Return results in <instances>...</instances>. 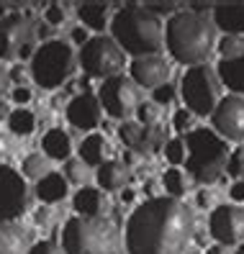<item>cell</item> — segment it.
<instances>
[{"mask_svg":"<svg viewBox=\"0 0 244 254\" xmlns=\"http://www.w3.org/2000/svg\"><path fill=\"white\" fill-rule=\"evenodd\" d=\"M34 23L23 13H8L0 21V59H26L34 57Z\"/></svg>","mask_w":244,"mask_h":254,"instance_id":"obj_9","label":"cell"},{"mask_svg":"<svg viewBox=\"0 0 244 254\" xmlns=\"http://www.w3.org/2000/svg\"><path fill=\"white\" fill-rule=\"evenodd\" d=\"M195 231L190 208L167 195L147 198L126 223L129 254H182Z\"/></svg>","mask_w":244,"mask_h":254,"instance_id":"obj_1","label":"cell"},{"mask_svg":"<svg viewBox=\"0 0 244 254\" xmlns=\"http://www.w3.org/2000/svg\"><path fill=\"white\" fill-rule=\"evenodd\" d=\"M98 103H100V108H105L108 116L129 121V116L136 113V108H139V90L134 87V82L126 74H116V77L103 80Z\"/></svg>","mask_w":244,"mask_h":254,"instance_id":"obj_10","label":"cell"},{"mask_svg":"<svg viewBox=\"0 0 244 254\" xmlns=\"http://www.w3.org/2000/svg\"><path fill=\"white\" fill-rule=\"evenodd\" d=\"M65 254H116L118 229L111 218H85L75 216L62 229Z\"/></svg>","mask_w":244,"mask_h":254,"instance_id":"obj_5","label":"cell"},{"mask_svg":"<svg viewBox=\"0 0 244 254\" xmlns=\"http://www.w3.org/2000/svg\"><path fill=\"white\" fill-rule=\"evenodd\" d=\"M111 39L121 47V52L134 59L160 54L164 47V26L162 18L152 16L144 5H124L111 18Z\"/></svg>","mask_w":244,"mask_h":254,"instance_id":"obj_3","label":"cell"},{"mask_svg":"<svg viewBox=\"0 0 244 254\" xmlns=\"http://www.w3.org/2000/svg\"><path fill=\"white\" fill-rule=\"evenodd\" d=\"M49 167H52V164H49V159L44 154H28L23 159V175L31 177V180H41V177H47Z\"/></svg>","mask_w":244,"mask_h":254,"instance_id":"obj_28","label":"cell"},{"mask_svg":"<svg viewBox=\"0 0 244 254\" xmlns=\"http://www.w3.org/2000/svg\"><path fill=\"white\" fill-rule=\"evenodd\" d=\"M211 121L224 141H244V98L226 95L213 108Z\"/></svg>","mask_w":244,"mask_h":254,"instance_id":"obj_14","label":"cell"},{"mask_svg":"<svg viewBox=\"0 0 244 254\" xmlns=\"http://www.w3.org/2000/svg\"><path fill=\"white\" fill-rule=\"evenodd\" d=\"M129 72H131V80L142 87H152L157 90L160 85H167L170 82V74H172V64L167 62L164 57L160 54H152V57H139L129 64Z\"/></svg>","mask_w":244,"mask_h":254,"instance_id":"obj_15","label":"cell"},{"mask_svg":"<svg viewBox=\"0 0 244 254\" xmlns=\"http://www.w3.org/2000/svg\"><path fill=\"white\" fill-rule=\"evenodd\" d=\"M175 98H177L175 85L167 82V85H160L157 90H155V100H152V103H157V106H172Z\"/></svg>","mask_w":244,"mask_h":254,"instance_id":"obj_35","label":"cell"},{"mask_svg":"<svg viewBox=\"0 0 244 254\" xmlns=\"http://www.w3.org/2000/svg\"><path fill=\"white\" fill-rule=\"evenodd\" d=\"M95 180H98V190L103 192H116L121 188H126L131 180V172L124 162L118 159H108L105 164H100L98 172H95Z\"/></svg>","mask_w":244,"mask_h":254,"instance_id":"obj_18","label":"cell"},{"mask_svg":"<svg viewBox=\"0 0 244 254\" xmlns=\"http://www.w3.org/2000/svg\"><path fill=\"white\" fill-rule=\"evenodd\" d=\"M75 62H78V57H75L70 44L52 39V41H44L34 52L31 74H34L39 87H44V90H57L59 85H65V80L72 77Z\"/></svg>","mask_w":244,"mask_h":254,"instance_id":"obj_6","label":"cell"},{"mask_svg":"<svg viewBox=\"0 0 244 254\" xmlns=\"http://www.w3.org/2000/svg\"><path fill=\"white\" fill-rule=\"evenodd\" d=\"M118 139L136 157H152L167 144V133L160 126H142L136 121H124L118 126Z\"/></svg>","mask_w":244,"mask_h":254,"instance_id":"obj_13","label":"cell"},{"mask_svg":"<svg viewBox=\"0 0 244 254\" xmlns=\"http://www.w3.org/2000/svg\"><path fill=\"white\" fill-rule=\"evenodd\" d=\"M237 254H244V244H242V247H239V249H237Z\"/></svg>","mask_w":244,"mask_h":254,"instance_id":"obj_53","label":"cell"},{"mask_svg":"<svg viewBox=\"0 0 244 254\" xmlns=\"http://www.w3.org/2000/svg\"><path fill=\"white\" fill-rule=\"evenodd\" d=\"M164 157L170 164H182L185 162V144L182 139H170L164 144Z\"/></svg>","mask_w":244,"mask_h":254,"instance_id":"obj_33","label":"cell"},{"mask_svg":"<svg viewBox=\"0 0 244 254\" xmlns=\"http://www.w3.org/2000/svg\"><path fill=\"white\" fill-rule=\"evenodd\" d=\"M52 108H54V111H62V108H65V98L57 95V98L52 100Z\"/></svg>","mask_w":244,"mask_h":254,"instance_id":"obj_50","label":"cell"},{"mask_svg":"<svg viewBox=\"0 0 244 254\" xmlns=\"http://www.w3.org/2000/svg\"><path fill=\"white\" fill-rule=\"evenodd\" d=\"M144 8L152 13V16H157V18L160 16H175V13H177L175 10V3H147Z\"/></svg>","mask_w":244,"mask_h":254,"instance_id":"obj_38","label":"cell"},{"mask_svg":"<svg viewBox=\"0 0 244 254\" xmlns=\"http://www.w3.org/2000/svg\"><path fill=\"white\" fill-rule=\"evenodd\" d=\"M28 254H65V249H62V244H57L54 239H44V242H39L28 249Z\"/></svg>","mask_w":244,"mask_h":254,"instance_id":"obj_36","label":"cell"},{"mask_svg":"<svg viewBox=\"0 0 244 254\" xmlns=\"http://www.w3.org/2000/svg\"><path fill=\"white\" fill-rule=\"evenodd\" d=\"M87 177H90V172H87V167H85L82 159H67V162H65V180H67V183L85 185Z\"/></svg>","mask_w":244,"mask_h":254,"instance_id":"obj_31","label":"cell"},{"mask_svg":"<svg viewBox=\"0 0 244 254\" xmlns=\"http://www.w3.org/2000/svg\"><path fill=\"white\" fill-rule=\"evenodd\" d=\"M8 77H10L13 82H18V87H21V85L26 82V67H23V64H16V67L8 72Z\"/></svg>","mask_w":244,"mask_h":254,"instance_id":"obj_43","label":"cell"},{"mask_svg":"<svg viewBox=\"0 0 244 254\" xmlns=\"http://www.w3.org/2000/svg\"><path fill=\"white\" fill-rule=\"evenodd\" d=\"M208 231L221 247H234L244 242V208L237 203L213 208L208 216Z\"/></svg>","mask_w":244,"mask_h":254,"instance_id":"obj_12","label":"cell"},{"mask_svg":"<svg viewBox=\"0 0 244 254\" xmlns=\"http://www.w3.org/2000/svg\"><path fill=\"white\" fill-rule=\"evenodd\" d=\"M8 128L16 133V136H28V133L36 128V116L28 111V108L10 111V116H8Z\"/></svg>","mask_w":244,"mask_h":254,"instance_id":"obj_27","label":"cell"},{"mask_svg":"<svg viewBox=\"0 0 244 254\" xmlns=\"http://www.w3.org/2000/svg\"><path fill=\"white\" fill-rule=\"evenodd\" d=\"M208 254H226V247L216 244V247H208Z\"/></svg>","mask_w":244,"mask_h":254,"instance_id":"obj_51","label":"cell"},{"mask_svg":"<svg viewBox=\"0 0 244 254\" xmlns=\"http://www.w3.org/2000/svg\"><path fill=\"white\" fill-rule=\"evenodd\" d=\"M216 77L234 95H244V52L237 59H232V62H219Z\"/></svg>","mask_w":244,"mask_h":254,"instance_id":"obj_22","label":"cell"},{"mask_svg":"<svg viewBox=\"0 0 244 254\" xmlns=\"http://www.w3.org/2000/svg\"><path fill=\"white\" fill-rule=\"evenodd\" d=\"M78 16L82 21L85 28H93V31H105L108 26V16H111V5L108 3H85L78 8Z\"/></svg>","mask_w":244,"mask_h":254,"instance_id":"obj_25","label":"cell"},{"mask_svg":"<svg viewBox=\"0 0 244 254\" xmlns=\"http://www.w3.org/2000/svg\"><path fill=\"white\" fill-rule=\"evenodd\" d=\"M72 41H75V44H80V47H85V44L90 41V36H87V28H85V26L72 28Z\"/></svg>","mask_w":244,"mask_h":254,"instance_id":"obj_42","label":"cell"},{"mask_svg":"<svg viewBox=\"0 0 244 254\" xmlns=\"http://www.w3.org/2000/svg\"><path fill=\"white\" fill-rule=\"evenodd\" d=\"M67 21V8L65 5H59V3H52L44 8V23H49L52 28L54 26H62Z\"/></svg>","mask_w":244,"mask_h":254,"instance_id":"obj_34","label":"cell"},{"mask_svg":"<svg viewBox=\"0 0 244 254\" xmlns=\"http://www.w3.org/2000/svg\"><path fill=\"white\" fill-rule=\"evenodd\" d=\"M80 64L87 72V77H100L108 80L121 74V67H124L126 57L121 52V47L111 39V36H93L85 47L80 49Z\"/></svg>","mask_w":244,"mask_h":254,"instance_id":"obj_8","label":"cell"},{"mask_svg":"<svg viewBox=\"0 0 244 254\" xmlns=\"http://www.w3.org/2000/svg\"><path fill=\"white\" fill-rule=\"evenodd\" d=\"M213 26L221 28L224 36L244 34V5H216L213 8Z\"/></svg>","mask_w":244,"mask_h":254,"instance_id":"obj_19","label":"cell"},{"mask_svg":"<svg viewBox=\"0 0 244 254\" xmlns=\"http://www.w3.org/2000/svg\"><path fill=\"white\" fill-rule=\"evenodd\" d=\"M8 116H10V106L5 100H0V121H8Z\"/></svg>","mask_w":244,"mask_h":254,"instance_id":"obj_47","label":"cell"},{"mask_svg":"<svg viewBox=\"0 0 244 254\" xmlns=\"http://www.w3.org/2000/svg\"><path fill=\"white\" fill-rule=\"evenodd\" d=\"M111 157V144L100 133H90V136L80 144V159L85 162V167H100Z\"/></svg>","mask_w":244,"mask_h":254,"instance_id":"obj_20","label":"cell"},{"mask_svg":"<svg viewBox=\"0 0 244 254\" xmlns=\"http://www.w3.org/2000/svg\"><path fill=\"white\" fill-rule=\"evenodd\" d=\"M198 205L201 208H213V190H208V188H203L201 192H198Z\"/></svg>","mask_w":244,"mask_h":254,"instance_id":"obj_40","label":"cell"},{"mask_svg":"<svg viewBox=\"0 0 244 254\" xmlns=\"http://www.w3.org/2000/svg\"><path fill=\"white\" fill-rule=\"evenodd\" d=\"M5 16H8V8H5V5H3V3H0V21H3V18H5Z\"/></svg>","mask_w":244,"mask_h":254,"instance_id":"obj_52","label":"cell"},{"mask_svg":"<svg viewBox=\"0 0 244 254\" xmlns=\"http://www.w3.org/2000/svg\"><path fill=\"white\" fill-rule=\"evenodd\" d=\"M172 124H175L177 131H190V126H193V113H190L188 108H180V111L175 113V118H172Z\"/></svg>","mask_w":244,"mask_h":254,"instance_id":"obj_37","label":"cell"},{"mask_svg":"<svg viewBox=\"0 0 244 254\" xmlns=\"http://www.w3.org/2000/svg\"><path fill=\"white\" fill-rule=\"evenodd\" d=\"M31 208V190L23 175L8 164H0V221H16Z\"/></svg>","mask_w":244,"mask_h":254,"instance_id":"obj_11","label":"cell"},{"mask_svg":"<svg viewBox=\"0 0 244 254\" xmlns=\"http://www.w3.org/2000/svg\"><path fill=\"white\" fill-rule=\"evenodd\" d=\"M162 188L167 192V198L180 200V195H185V192H188V180H185V175H182V170H177V167L167 170L162 175Z\"/></svg>","mask_w":244,"mask_h":254,"instance_id":"obj_26","label":"cell"},{"mask_svg":"<svg viewBox=\"0 0 244 254\" xmlns=\"http://www.w3.org/2000/svg\"><path fill=\"white\" fill-rule=\"evenodd\" d=\"M8 85H10V77H8V69L0 64V95H3L8 90Z\"/></svg>","mask_w":244,"mask_h":254,"instance_id":"obj_45","label":"cell"},{"mask_svg":"<svg viewBox=\"0 0 244 254\" xmlns=\"http://www.w3.org/2000/svg\"><path fill=\"white\" fill-rule=\"evenodd\" d=\"M52 31H54V28H52L49 23H44V21H39V23H36V28H34V34H36L39 39H49V36H52Z\"/></svg>","mask_w":244,"mask_h":254,"instance_id":"obj_44","label":"cell"},{"mask_svg":"<svg viewBox=\"0 0 244 254\" xmlns=\"http://www.w3.org/2000/svg\"><path fill=\"white\" fill-rule=\"evenodd\" d=\"M8 154V136L5 133H0V159H3Z\"/></svg>","mask_w":244,"mask_h":254,"instance_id":"obj_48","label":"cell"},{"mask_svg":"<svg viewBox=\"0 0 244 254\" xmlns=\"http://www.w3.org/2000/svg\"><path fill=\"white\" fill-rule=\"evenodd\" d=\"M72 205H75V211H78L80 216H85V218H103L113 208L111 200H108V195H105L103 190L87 188V185L75 192Z\"/></svg>","mask_w":244,"mask_h":254,"instance_id":"obj_17","label":"cell"},{"mask_svg":"<svg viewBox=\"0 0 244 254\" xmlns=\"http://www.w3.org/2000/svg\"><path fill=\"white\" fill-rule=\"evenodd\" d=\"M121 200H124V203H134V190L126 188L124 192H121Z\"/></svg>","mask_w":244,"mask_h":254,"instance_id":"obj_49","label":"cell"},{"mask_svg":"<svg viewBox=\"0 0 244 254\" xmlns=\"http://www.w3.org/2000/svg\"><path fill=\"white\" fill-rule=\"evenodd\" d=\"M34 218H36V223H49L52 221V211H49V208H39Z\"/></svg>","mask_w":244,"mask_h":254,"instance_id":"obj_46","label":"cell"},{"mask_svg":"<svg viewBox=\"0 0 244 254\" xmlns=\"http://www.w3.org/2000/svg\"><path fill=\"white\" fill-rule=\"evenodd\" d=\"M41 146H44V157H47V159H62V162H67L70 154H72V136L65 128H52V131L44 133Z\"/></svg>","mask_w":244,"mask_h":254,"instance_id":"obj_21","label":"cell"},{"mask_svg":"<svg viewBox=\"0 0 244 254\" xmlns=\"http://www.w3.org/2000/svg\"><path fill=\"white\" fill-rule=\"evenodd\" d=\"M164 47L170 57L180 64H203L211 49L216 47V26L208 13L177 10L167 18L164 26Z\"/></svg>","mask_w":244,"mask_h":254,"instance_id":"obj_2","label":"cell"},{"mask_svg":"<svg viewBox=\"0 0 244 254\" xmlns=\"http://www.w3.org/2000/svg\"><path fill=\"white\" fill-rule=\"evenodd\" d=\"M70 183L65 180L62 175H57V172H49L47 177H41V180L36 183V198L41 203H59V200H65L67 198V188Z\"/></svg>","mask_w":244,"mask_h":254,"instance_id":"obj_23","label":"cell"},{"mask_svg":"<svg viewBox=\"0 0 244 254\" xmlns=\"http://www.w3.org/2000/svg\"><path fill=\"white\" fill-rule=\"evenodd\" d=\"M229 198H232L237 205L244 203V183H234L232 188H229Z\"/></svg>","mask_w":244,"mask_h":254,"instance_id":"obj_41","label":"cell"},{"mask_svg":"<svg viewBox=\"0 0 244 254\" xmlns=\"http://www.w3.org/2000/svg\"><path fill=\"white\" fill-rule=\"evenodd\" d=\"M185 164L195 183L211 185L224 177L226 162H229V141H224L216 131L211 128H195L185 136Z\"/></svg>","mask_w":244,"mask_h":254,"instance_id":"obj_4","label":"cell"},{"mask_svg":"<svg viewBox=\"0 0 244 254\" xmlns=\"http://www.w3.org/2000/svg\"><path fill=\"white\" fill-rule=\"evenodd\" d=\"M100 116H103V108L95 95L90 93H80L70 100L67 106V121L80 128V131H93L100 126Z\"/></svg>","mask_w":244,"mask_h":254,"instance_id":"obj_16","label":"cell"},{"mask_svg":"<svg viewBox=\"0 0 244 254\" xmlns=\"http://www.w3.org/2000/svg\"><path fill=\"white\" fill-rule=\"evenodd\" d=\"M226 172L234 177L237 183H244V146H237L226 162Z\"/></svg>","mask_w":244,"mask_h":254,"instance_id":"obj_32","label":"cell"},{"mask_svg":"<svg viewBox=\"0 0 244 254\" xmlns=\"http://www.w3.org/2000/svg\"><path fill=\"white\" fill-rule=\"evenodd\" d=\"M160 121H162V106H157V103H139V108H136V124L157 126Z\"/></svg>","mask_w":244,"mask_h":254,"instance_id":"obj_30","label":"cell"},{"mask_svg":"<svg viewBox=\"0 0 244 254\" xmlns=\"http://www.w3.org/2000/svg\"><path fill=\"white\" fill-rule=\"evenodd\" d=\"M219 77L216 69L208 64H195L188 67V72L182 74L180 90H182V100L193 116H211L213 108L219 106Z\"/></svg>","mask_w":244,"mask_h":254,"instance_id":"obj_7","label":"cell"},{"mask_svg":"<svg viewBox=\"0 0 244 254\" xmlns=\"http://www.w3.org/2000/svg\"><path fill=\"white\" fill-rule=\"evenodd\" d=\"M242 52H244V36H224L219 41L221 62H232V59H237Z\"/></svg>","mask_w":244,"mask_h":254,"instance_id":"obj_29","label":"cell"},{"mask_svg":"<svg viewBox=\"0 0 244 254\" xmlns=\"http://www.w3.org/2000/svg\"><path fill=\"white\" fill-rule=\"evenodd\" d=\"M26 234L16 221H0V254H23Z\"/></svg>","mask_w":244,"mask_h":254,"instance_id":"obj_24","label":"cell"},{"mask_svg":"<svg viewBox=\"0 0 244 254\" xmlns=\"http://www.w3.org/2000/svg\"><path fill=\"white\" fill-rule=\"evenodd\" d=\"M28 100H31V90H28L26 85H21V87H16V90H13V103H18V106H26Z\"/></svg>","mask_w":244,"mask_h":254,"instance_id":"obj_39","label":"cell"}]
</instances>
